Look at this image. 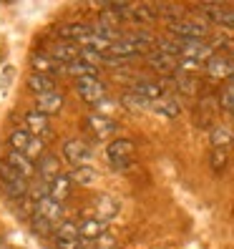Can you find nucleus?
Returning a JSON list of instances; mask_svg holds the SVG:
<instances>
[{"label": "nucleus", "instance_id": "1", "mask_svg": "<svg viewBox=\"0 0 234 249\" xmlns=\"http://www.w3.org/2000/svg\"><path fill=\"white\" fill-rule=\"evenodd\" d=\"M0 184H3L10 201L28 199V194H31V181H28L25 177H20V174L13 166H8L5 161H0Z\"/></svg>", "mask_w": 234, "mask_h": 249}, {"label": "nucleus", "instance_id": "2", "mask_svg": "<svg viewBox=\"0 0 234 249\" xmlns=\"http://www.w3.org/2000/svg\"><path fill=\"white\" fill-rule=\"evenodd\" d=\"M8 143H10L13 151H20V154H25V156H31L33 161H38L43 154H46V141L38 139V136H33L31 131H25V128L10 131Z\"/></svg>", "mask_w": 234, "mask_h": 249}, {"label": "nucleus", "instance_id": "3", "mask_svg": "<svg viewBox=\"0 0 234 249\" xmlns=\"http://www.w3.org/2000/svg\"><path fill=\"white\" fill-rule=\"evenodd\" d=\"M53 242L58 249H91L93 244L86 242L81 237V227L78 222H71V219H66V222H61L55 227L53 231Z\"/></svg>", "mask_w": 234, "mask_h": 249}, {"label": "nucleus", "instance_id": "4", "mask_svg": "<svg viewBox=\"0 0 234 249\" xmlns=\"http://www.w3.org/2000/svg\"><path fill=\"white\" fill-rule=\"evenodd\" d=\"M166 31L177 38V40H204L209 36V25L204 20H186V18H179L174 23H166Z\"/></svg>", "mask_w": 234, "mask_h": 249}, {"label": "nucleus", "instance_id": "5", "mask_svg": "<svg viewBox=\"0 0 234 249\" xmlns=\"http://www.w3.org/2000/svg\"><path fill=\"white\" fill-rule=\"evenodd\" d=\"M63 159L68 161L73 169H78V166H93L96 154H93V149H91L86 141H81V139H68V141L63 143Z\"/></svg>", "mask_w": 234, "mask_h": 249}, {"label": "nucleus", "instance_id": "6", "mask_svg": "<svg viewBox=\"0 0 234 249\" xmlns=\"http://www.w3.org/2000/svg\"><path fill=\"white\" fill-rule=\"evenodd\" d=\"M214 55H216V51L212 48V43H207V40H186L181 46L179 61L194 63V66H207Z\"/></svg>", "mask_w": 234, "mask_h": 249}, {"label": "nucleus", "instance_id": "7", "mask_svg": "<svg viewBox=\"0 0 234 249\" xmlns=\"http://www.w3.org/2000/svg\"><path fill=\"white\" fill-rule=\"evenodd\" d=\"M76 93L89 106H98L108 98V89L101 78H81V81H76Z\"/></svg>", "mask_w": 234, "mask_h": 249}, {"label": "nucleus", "instance_id": "8", "mask_svg": "<svg viewBox=\"0 0 234 249\" xmlns=\"http://www.w3.org/2000/svg\"><path fill=\"white\" fill-rule=\"evenodd\" d=\"M134 151H136V146H134L131 139H116V141H108V146H106V159H108L111 166L126 169L131 164Z\"/></svg>", "mask_w": 234, "mask_h": 249}, {"label": "nucleus", "instance_id": "9", "mask_svg": "<svg viewBox=\"0 0 234 249\" xmlns=\"http://www.w3.org/2000/svg\"><path fill=\"white\" fill-rule=\"evenodd\" d=\"M204 18H207L209 23H216L222 28H229V31H234V8L232 5H224V3H204L197 8Z\"/></svg>", "mask_w": 234, "mask_h": 249}, {"label": "nucleus", "instance_id": "10", "mask_svg": "<svg viewBox=\"0 0 234 249\" xmlns=\"http://www.w3.org/2000/svg\"><path fill=\"white\" fill-rule=\"evenodd\" d=\"M207 76L214 81H234V58L224 55V53H216L212 61L204 66Z\"/></svg>", "mask_w": 234, "mask_h": 249}, {"label": "nucleus", "instance_id": "11", "mask_svg": "<svg viewBox=\"0 0 234 249\" xmlns=\"http://www.w3.org/2000/svg\"><path fill=\"white\" fill-rule=\"evenodd\" d=\"M86 126H89V131L96 136V139H101V141H106V139H111L116 131H119V124H116L111 116H106V113H98V111H93L89 119H86Z\"/></svg>", "mask_w": 234, "mask_h": 249}, {"label": "nucleus", "instance_id": "12", "mask_svg": "<svg viewBox=\"0 0 234 249\" xmlns=\"http://www.w3.org/2000/svg\"><path fill=\"white\" fill-rule=\"evenodd\" d=\"M93 33H96V25L86 23V20H73V23H66V25L58 28V38L66 40V43H76V46Z\"/></svg>", "mask_w": 234, "mask_h": 249}, {"label": "nucleus", "instance_id": "13", "mask_svg": "<svg viewBox=\"0 0 234 249\" xmlns=\"http://www.w3.org/2000/svg\"><path fill=\"white\" fill-rule=\"evenodd\" d=\"M146 66H149L151 71H156L159 76H177L179 73V58L164 55L159 51H149L146 53Z\"/></svg>", "mask_w": 234, "mask_h": 249}, {"label": "nucleus", "instance_id": "14", "mask_svg": "<svg viewBox=\"0 0 234 249\" xmlns=\"http://www.w3.org/2000/svg\"><path fill=\"white\" fill-rule=\"evenodd\" d=\"M5 164L13 166V169H16L20 177H25L28 181L38 177V161H33L31 156H25V154H20V151H13V149H10V151L5 154Z\"/></svg>", "mask_w": 234, "mask_h": 249}, {"label": "nucleus", "instance_id": "15", "mask_svg": "<svg viewBox=\"0 0 234 249\" xmlns=\"http://www.w3.org/2000/svg\"><path fill=\"white\" fill-rule=\"evenodd\" d=\"M119 209H121V204L116 201L113 196H108V194H98V196H93V201H91V216L104 219V222L113 219L116 214H119Z\"/></svg>", "mask_w": 234, "mask_h": 249}, {"label": "nucleus", "instance_id": "16", "mask_svg": "<svg viewBox=\"0 0 234 249\" xmlns=\"http://www.w3.org/2000/svg\"><path fill=\"white\" fill-rule=\"evenodd\" d=\"M131 91L134 93H139L141 98H146V101H159V98H164L166 96V86L162 83V81H151V78H139V81H134V86H131Z\"/></svg>", "mask_w": 234, "mask_h": 249}, {"label": "nucleus", "instance_id": "17", "mask_svg": "<svg viewBox=\"0 0 234 249\" xmlns=\"http://www.w3.org/2000/svg\"><path fill=\"white\" fill-rule=\"evenodd\" d=\"M78 227H81V237H83L86 242H91V244H96L101 237H106V234H108V222H104V219H96V216L81 219Z\"/></svg>", "mask_w": 234, "mask_h": 249}, {"label": "nucleus", "instance_id": "18", "mask_svg": "<svg viewBox=\"0 0 234 249\" xmlns=\"http://www.w3.org/2000/svg\"><path fill=\"white\" fill-rule=\"evenodd\" d=\"M23 128L25 131H31L33 136H38V139H46L48 134H51V121H48V116L46 113H40V111H28L25 116H23Z\"/></svg>", "mask_w": 234, "mask_h": 249}, {"label": "nucleus", "instance_id": "19", "mask_svg": "<svg viewBox=\"0 0 234 249\" xmlns=\"http://www.w3.org/2000/svg\"><path fill=\"white\" fill-rule=\"evenodd\" d=\"M46 192H48L51 199H55L58 204H63L71 196V192H73V181H71L68 174H58V177H53L51 181H46Z\"/></svg>", "mask_w": 234, "mask_h": 249}, {"label": "nucleus", "instance_id": "20", "mask_svg": "<svg viewBox=\"0 0 234 249\" xmlns=\"http://www.w3.org/2000/svg\"><path fill=\"white\" fill-rule=\"evenodd\" d=\"M31 68H33V73H40V76H55V73H61V63L55 61V58L51 55V53H33L31 55Z\"/></svg>", "mask_w": 234, "mask_h": 249}, {"label": "nucleus", "instance_id": "21", "mask_svg": "<svg viewBox=\"0 0 234 249\" xmlns=\"http://www.w3.org/2000/svg\"><path fill=\"white\" fill-rule=\"evenodd\" d=\"M48 53L61 66H68V63H73V61H78V58H81V48L76 46V43H66V40H55Z\"/></svg>", "mask_w": 234, "mask_h": 249}, {"label": "nucleus", "instance_id": "22", "mask_svg": "<svg viewBox=\"0 0 234 249\" xmlns=\"http://www.w3.org/2000/svg\"><path fill=\"white\" fill-rule=\"evenodd\" d=\"M151 111H154L156 116H162V119H177V116L181 113V98H179V96H169V93H166L164 98L154 101Z\"/></svg>", "mask_w": 234, "mask_h": 249}, {"label": "nucleus", "instance_id": "23", "mask_svg": "<svg viewBox=\"0 0 234 249\" xmlns=\"http://www.w3.org/2000/svg\"><path fill=\"white\" fill-rule=\"evenodd\" d=\"M63 106H66V98H63V93H58V91H53V93H43V96H36V111L46 113V116L58 113Z\"/></svg>", "mask_w": 234, "mask_h": 249}, {"label": "nucleus", "instance_id": "24", "mask_svg": "<svg viewBox=\"0 0 234 249\" xmlns=\"http://www.w3.org/2000/svg\"><path fill=\"white\" fill-rule=\"evenodd\" d=\"M58 174H63L61 171V161H58V156L53 154H43L38 159V177L43 179V184L51 181L53 177H58Z\"/></svg>", "mask_w": 234, "mask_h": 249}, {"label": "nucleus", "instance_id": "25", "mask_svg": "<svg viewBox=\"0 0 234 249\" xmlns=\"http://www.w3.org/2000/svg\"><path fill=\"white\" fill-rule=\"evenodd\" d=\"M61 73H66V76L76 78V81H81V78H98V68L91 66V63H86V61H73V63L63 66Z\"/></svg>", "mask_w": 234, "mask_h": 249}, {"label": "nucleus", "instance_id": "26", "mask_svg": "<svg viewBox=\"0 0 234 249\" xmlns=\"http://www.w3.org/2000/svg\"><path fill=\"white\" fill-rule=\"evenodd\" d=\"M71 181L73 186H83V189H89V186H96L98 184V171L93 166H78V169H71Z\"/></svg>", "mask_w": 234, "mask_h": 249}, {"label": "nucleus", "instance_id": "27", "mask_svg": "<svg viewBox=\"0 0 234 249\" xmlns=\"http://www.w3.org/2000/svg\"><path fill=\"white\" fill-rule=\"evenodd\" d=\"M209 141H212V149L227 151L229 146H234V131L229 126H214L209 134Z\"/></svg>", "mask_w": 234, "mask_h": 249}, {"label": "nucleus", "instance_id": "28", "mask_svg": "<svg viewBox=\"0 0 234 249\" xmlns=\"http://www.w3.org/2000/svg\"><path fill=\"white\" fill-rule=\"evenodd\" d=\"M25 86L31 89L36 96H43V93H53L55 91V81L51 76H40V73H31L25 81Z\"/></svg>", "mask_w": 234, "mask_h": 249}, {"label": "nucleus", "instance_id": "29", "mask_svg": "<svg viewBox=\"0 0 234 249\" xmlns=\"http://www.w3.org/2000/svg\"><path fill=\"white\" fill-rule=\"evenodd\" d=\"M121 106L124 108H128V111H151V101H146V98H141L139 93H134V91H126L124 96H121Z\"/></svg>", "mask_w": 234, "mask_h": 249}, {"label": "nucleus", "instance_id": "30", "mask_svg": "<svg viewBox=\"0 0 234 249\" xmlns=\"http://www.w3.org/2000/svg\"><path fill=\"white\" fill-rule=\"evenodd\" d=\"M156 51L164 53V55H171V58H179L181 55V46L184 40H177V38H156Z\"/></svg>", "mask_w": 234, "mask_h": 249}, {"label": "nucleus", "instance_id": "31", "mask_svg": "<svg viewBox=\"0 0 234 249\" xmlns=\"http://www.w3.org/2000/svg\"><path fill=\"white\" fill-rule=\"evenodd\" d=\"M219 104H222L224 111H229L234 116V81H229L224 89H222V96H219Z\"/></svg>", "mask_w": 234, "mask_h": 249}, {"label": "nucleus", "instance_id": "32", "mask_svg": "<svg viewBox=\"0 0 234 249\" xmlns=\"http://www.w3.org/2000/svg\"><path fill=\"white\" fill-rule=\"evenodd\" d=\"M174 81V86H177V89L181 91V93H194V89H197V83H194V78L192 76H184V73H177V76L171 78Z\"/></svg>", "mask_w": 234, "mask_h": 249}, {"label": "nucleus", "instance_id": "33", "mask_svg": "<svg viewBox=\"0 0 234 249\" xmlns=\"http://www.w3.org/2000/svg\"><path fill=\"white\" fill-rule=\"evenodd\" d=\"M227 159H229L227 151H216V149H214V151H212V166H214V169H224V166H227Z\"/></svg>", "mask_w": 234, "mask_h": 249}, {"label": "nucleus", "instance_id": "34", "mask_svg": "<svg viewBox=\"0 0 234 249\" xmlns=\"http://www.w3.org/2000/svg\"><path fill=\"white\" fill-rule=\"evenodd\" d=\"M91 249H119V247H116V242H113V237H111V234H106V237H101Z\"/></svg>", "mask_w": 234, "mask_h": 249}, {"label": "nucleus", "instance_id": "35", "mask_svg": "<svg viewBox=\"0 0 234 249\" xmlns=\"http://www.w3.org/2000/svg\"><path fill=\"white\" fill-rule=\"evenodd\" d=\"M0 249H8V247H3V244H0Z\"/></svg>", "mask_w": 234, "mask_h": 249}, {"label": "nucleus", "instance_id": "36", "mask_svg": "<svg viewBox=\"0 0 234 249\" xmlns=\"http://www.w3.org/2000/svg\"><path fill=\"white\" fill-rule=\"evenodd\" d=\"M232 58H234V48H232Z\"/></svg>", "mask_w": 234, "mask_h": 249}]
</instances>
